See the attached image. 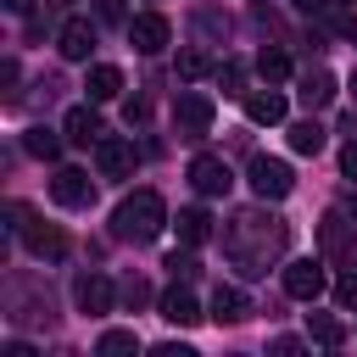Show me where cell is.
I'll list each match as a JSON object with an SVG mask.
<instances>
[{
    "instance_id": "cell-29",
    "label": "cell",
    "mask_w": 357,
    "mask_h": 357,
    "mask_svg": "<svg viewBox=\"0 0 357 357\" xmlns=\"http://www.w3.org/2000/svg\"><path fill=\"white\" fill-rule=\"evenodd\" d=\"M335 301H340V307H357V273L335 279Z\"/></svg>"
},
{
    "instance_id": "cell-10",
    "label": "cell",
    "mask_w": 357,
    "mask_h": 357,
    "mask_svg": "<svg viewBox=\"0 0 357 357\" xmlns=\"http://www.w3.org/2000/svg\"><path fill=\"white\" fill-rule=\"evenodd\" d=\"M61 128H67L73 145H100V139H106V123H100L95 106H73V112L61 117Z\"/></svg>"
},
{
    "instance_id": "cell-31",
    "label": "cell",
    "mask_w": 357,
    "mask_h": 357,
    "mask_svg": "<svg viewBox=\"0 0 357 357\" xmlns=\"http://www.w3.org/2000/svg\"><path fill=\"white\" fill-rule=\"evenodd\" d=\"M340 173H346V178H357V139L340 151Z\"/></svg>"
},
{
    "instance_id": "cell-15",
    "label": "cell",
    "mask_w": 357,
    "mask_h": 357,
    "mask_svg": "<svg viewBox=\"0 0 357 357\" xmlns=\"http://www.w3.org/2000/svg\"><path fill=\"white\" fill-rule=\"evenodd\" d=\"M84 89H89V100H117V95H123V73H117L112 61H95Z\"/></svg>"
},
{
    "instance_id": "cell-19",
    "label": "cell",
    "mask_w": 357,
    "mask_h": 357,
    "mask_svg": "<svg viewBox=\"0 0 357 357\" xmlns=\"http://www.w3.org/2000/svg\"><path fill=\"white\" fill-rule=\"evenodd\" d=\"M290 151L296 156H318L324 151V123H312V117L307 123H290Z\"/></svg>"
},
{
    "instance_id": "cell-5",
    "label": "cell",
    "mask_w": 357,
    "mask_h": 357,
    "mask_svg": "<svg viewBox=\"0 0 357 357\" xmlns=\"http://www.w3.org/2000/svg\"><path fill=\"white\" fill-rule=\"evenodd\" d=\"M324 284H329V273H324L318 257H301V262L284 268V296H296V301H318Z\"/></svg>"
},
{
    "instance_id": "cell-9",
    "label": "cell",
    "mask_w": 357,
    "mask_h": 357,
    "mask_svg": "<svg viewBox=\"0 0 357 357\" xmlns=\"http://www.w3.org/2000/svg\"><path fill=\"white\" fill-rule=\"evenodd\" d=\"M17 229H22V240H28L33 257H45V262H61L67 257V234L56 223H17Z\"/></svg>"
},
{
    "instance_id": "cell-20",
    "label": "cell",
    "mask_w": 357,
    "mask_h": 357,
    "mask_svg": "<svg viewBox=\"0 0 357 357\" xmlns=\"http://www.w3.org/2000/svg\"><path fill=\"white\" fill-rule=\"evenodd\" d=\"M324 245H329V251H335V257H346V262H357V240H351V234H346V223H340V218H335V212H329V218H324Z\"/></svg>"
},
{
    "instance_id": "cell-8",
    "label": "cell",
    "mask_w": 357,
    "mask_h": 357,
    "mask_svg": "<svg viewBox=\"0 0 357 357\" xmlns=\"http://www.w3.org/2000/svg\"><path fill=\"white\" fill-rule=\"evenodd\" d=\"M190 184H195L201 195H229L234 173H229L223 156H195V162H190Z\"/></svg>"
},
{
    "instance_id": "cell-34",
    "label": "cell",
    "mask_w": 357,
    "mask_h": 357,
    "mask_svg": "<svg viewBox=\"0 0 357 357\" xmlns=\"http://www.w3.org/2000/svg\"><path fill=\"white\" fill-rule=\"evenodd\" d=\"M273 351H279V357H290V351H301V340H296V335H279V340H273Z\"/></svg>"
},
{
    "instance_id": "cell-22",
    "label": "cell",
    "mask_w": 357,
    "mask_h": 357,
    "mask_svg": "<svg viewBox=\"0 0 357 357\" xmlns=\"http://www.w3.org/2000/svg\"><path fill=\"white\" fill-rule=\"evenodd\" d=\"M134 346H139V335H134V329H106V335L95 340V351H100V357H123V351H134Z\"/></svg>"
},
{
    "instance_id": "cell-36",
    "label": "cell",
    "mask_w": 357,
    "mask_h": 357,
    "mask_svg": "<svg viewBox=\"0 0 357 357\" xmlns=\"http://www.w3.org/2000/svg\"><path fill=\"white\" fill-rule=\"evenodd\" d=\"M6 6H11V11H28V0H6Z\"/></svg>"
},
{
    "instance_id": "cell-1",
    "label": "cell",
    "mask_w": 357,
    "mask_h": 357,
    "mask_svg": "<svg viewBox=\"0 0 357 357\" xmlns=\"http://www.w3.org/2000/svg\"><path fill=\"white\" fill-rule=\"evenodd\" d=\"M162 223H167V206H162L156 190H134V195H123L117 212H112V234H117V240H134V245L156 240Z\"/></svg>"
},
{
    "instance_id": "cell-30",
    "label": "cell",
    "mask_w": 357,
    "mask_h": 357,
    "mask_svg": "<svg viewBox=\"0 0 357 357\" xmlns=\"http://www.w3.org/2000/svg\"><path fill=\"white\" fill-rule=\"evenodd\" d=\"M95 11H100L106 22H123V28H128V11H123V0H95Z\"/></svg>"
},
{
    "instance_id": "cell-26",
    "label": "cell",
    "mask_w": 357,
    "mask_h": 357,
    "mask_svg": "<svg viewBox=\"0 0 357 357\" xmlns=\"http://www.w3.org/2000/svg\"><path fill=\"white\" fill-rule=\"evenodd\" d=\"M218 84H223V95H245V67L240 61H223L218 67Z\"/></svg>"
},
{
    "instance_id": "cell-27",
    "label": "cell",
    "mask_w": 357,
    "mask_h": 357,
    "mask_svg": "<svg viewBox=\"0 0 357 357\" xmlns=\"http://www.w3.org/2000/svg\"><path fill=\"white\" fill-rule=\"evenodd\" d=\"M167 268H173V279H195V268H201V262H195L190 251H173V257H167Z\"/></svg>"
},
{
    "instance_id": "cell-11",
    "label": "cell",
    "mask_w": 357,
    "mask_h": 357,
    "mask_svg": "<svg viewBox=\"0 0 357 357\" xmlns=\"http://www.w3.org/2000/svg\"><path fill=\"white\" fill-rule=\"evenodd\" d=\"M73 296H78V307H84V312H95V318H100V312H112V301H117V290H112V279H106V273H84V279L73 284Z\"/></svg>"
},
{
    "instance_id": "cell-18",
    "label": "cell",
    "mask_w": 357,
    "mask_h": 357,
    "mask_svg": "<svg viewBox=\"0 0 357 357\" xmlns=\"http://www.w3.org/2000/svg\"><path fill=\"white\" fill-rule=\"evenodd\" d=\"M251 307H245V290H234V284H218L212 290V318L218 324H240Z\"/></svg>"
},
{
    "instance_id": "cell-39",
    "label": "cell",
    "mask_w": 357,
    "mask_h": 357,
    "mask_svg": "<svg viewBox=\"0 0 357 357\" xmlns=\"http://www.w3.org/2000/svg\"><path fill=\"white\" fill-rule=\"evenodd\" d=\"M351 95H357V78H351Z\"/></svg>"
},
{
    "instance_id": "cell-12",
    "label": "cell",
    "mask_w": 357,
    "mask_h": 357,
    "mask_svg": "<svg viewBox=\"0 0 357 357\" xmlns=\"http://www.w3.org/2000/svg\"><path fill=\"white\" fill-rule=\"evenodd\" d=\"M245 117L251 123H284V95L279 89H245Z\"/></svg>"
},
{
    "instance_id": "cell-4",
    "label": "cell",
    "mask_w": 357,
    "mask_h": 357,
    "mask_svg": "<svg viewBox=\"0 0 357 357\" xmlns=\"http://www.w3.org/2000/svg\"><path fill=\"white\" fill-rule=\"evenodd\" d=\"M167 39H173V22H167L162 11H139V17H128V45H134L139 56L167 50Z\"/></svg>"
},
{
    "instance_id": "cell-14",
    "label": "cell",
    "mask_w": 357,
    "mask_h": 357,
    "mask_svg": "<svg viewBox=\"0 0 357 357\" xmlns=\"http://www.w3.org/2000/svg\"><path fill=\"white\" fill-rule=\"evenodd\" d=\"M162 318H167V324H178V329H190V324L201 318V307H195V296H190L184 284H173V290L162 296Z\"/></svg>"
},
{
    "instance_id": "cell-37",
    "label": "cell",
    "mask_w": 357,
    "mask_h": 357,
    "mask_svg": "<svg viewBox=\"0 0 357 357\" xmlns=\"http://www.w3.org/2000/svg\"><path fill=\"white\" fill-rule=\"evenodd\" d=\"M50 6H73V0H50Z\"/></svg>"
},
{
    "instance_id": "cell-2",
    "label": "cell",
    "mask_w": 357,
    "mask_h": 357,
    "mask_svg": "<svg viewBox=\"0 0 357 357\" xmlns=\"http://www.w3.org/2000/svg\"><path fill=\"white\" fill-rule=\"evenodd\" d=\"M251 190H257L262 201H284V195L296 190L290 162H279V156H251Z\"/></svg>"
},
{
    "instance_id": "cell-23",
    "label": "cell",
    "mask_w": 357,
    "mask_h": 357,
    "mask_svg": "<svg viewBox=\"0 0 357 357\" xmlns=\"http://www.w3.org/2000/svg\"><path fill=\"white\" fill-rule=\"evenodd\" d=\"M212 73V56L206 50H178V78L184 84H195V78H206Z\"/></svg>"
},
{
    "instance_id": "cell-35",
    "label": "cell",
    "mask_w": 357,
    "mask_h": 357,
    "mask_svg": "<svg viewBox=\"0 0 357 357\" xmlns=\"http://www.w3.org/2000/svg\"><path fill=\"white\" fill-rule=\"evenodd\" d=\"M156 357H195L190 346H178V340H167V346H156Z\"/></svg>"
},
{
    "instance_id": "cell-7",
    "label": "cell",
    "mask_w": 357,
    "mask_h": 357,
    "mask_svg": "<svg viewBox=\"0 0 357 357\" xmlns=\"http://www.w3.org/2000/svg\"><path fill=\"white\" fill-rule=\"evenodd\" d=\"M50 195H56L61 206H73V212H84V206L95 201V184H89V173H84V167H61V173L50 178Z\"/></svg>"
},
{
    "instance_id": "cell-28",
    "label": "cell",
    "mask_w": 357,
    "mask_h": 357,
    "mask_svg": "<svg viewBox=\"0 0 357 357\" xmlns=\"http://www.w3.org/2000/svg\"><path fill=\"white\" fill-rule=\"evenodd\" d=\"M329 28L340 39H357V11H329Z\"/></svg>"
},
{
    "instance_id": "cell-16",
    "label": "cell",
    "mask_w": 357,
    "mask_h": 357,
    "mask_svg": "<svg viewBox=\"0 0 357 357\" xmlns=\"http://www.w3.org/2000/svg\"><path fill=\"white\" fill-rule=\"evenodd\" d=\"M301 100L307 106H329L335 100V73L329 67H307L301 73Z\"/></svg>"
},
{
    "instance_id": "cell-24",
    "label": "cell",
    "mask_w": 357,
    "mask_h": 357,
    "mask_svg": "<svg viewBox=\"0 0 357 357\" xmlns=\"http://www.w3.org/2000/svg\"><path fill=\"white\" fill-rule=\"evenodd\" d=\"M257 73H262L268 84H284V78H290V56H284V50H262V56H257Z\"/></svg>"
},
{
    "instance_id": "cell-32",
    "label": "cell",
    "mask_w": 357,
    "mask_h": 357,
    "mask_svg": "<svg viewBox=\"0 0 357 357\" xmlns=\"http://www.w3.org/2000/svg\"><path fill=\"white\" fill-rule=\"evenodd\" d=\"M296 11H307V17H329V0H290Z\"/></svg>"
},
{
    "instance_id": "cell-33",
    "label": "cell",
    "mask_w": 357,
    "mask_h": 357,
    "mask_svg": "<svg viewBox=\"0 0 357 357\" xmlns=\"http://www.w3.org/2000/svg\"><path fill=\"white\" fill-rule=\"evenodd\" d=\"M201 28H206V33H229V22H223L218 11H201Z\"/></svg>"
},
{
    "instance_id": "cell-25",
    "label": "cell",
    "mask_w": 357,
    "mask_h": 357,
    "mask_svg": "<svg viewBox=\"0 0 357 357\" xmlns=\"http://www.w3.org/2000/svg\"><path fill=\"white\" fill-rule=\"evenodd\" d=\"M22 145H28V156H45V162L61 151V139H56L50 128H28V134H22Z\"/></svg>"
},
{
    "instance_id": "cell-38",
    "label": "cell",
    "mask_w": 357,
    "mask_h": 357,
    "mask_svg": "<svg viewBox=\"0 0 357 357\" xmlns=\"http://www.w3.org/2000/svg\"><path fill=\"white\" fill-rule=\"evenodd\" d=\"M351 212H357V195H351Z\"/></svg>"
},
{
    "instance_id": "cell-13",
    "label": "cell",
    "mask_w": 357,
    "mask_h": 357,
    "mask_svg": "<svg viewBox=\"0 0 357 357\" xmlns=\"http://www.w3.org/2000/svg\"><path fill=\"white\" fill-rule=\"evenodd\" d=\"M89 50H95V28H89L84 17H73V22L61 28V56H67V61H89Z\"/></svg>"
},
{
    "instance_id": "cell-3",
    "label": "cell",
    "mask_w": 357,
    "mask_h": 357,
    "mask_svg": "<svg viewBox=\"0 0 357 357\" xmlns=\"http://www.w3.org/2000/svg\"><path fill=\"white\" fill-rule=\"evenodd\" d=\"M173 128H178L184 139H201V134L212 128V95H201V89H184V95L173 100Z\"/></svg>"
},
{
    "instance_id": "cell-21",
    "label": "cell",
    "mask_w": 357,
    "mask_h": 357,
    "mask_svg": "<svg viewBox=\"0 0 357 357\" xmlns=\"http://www.w3.org/2000/svg\"><path fill=\"white\" fill-rule=\"evenodd\" d=\"M307 335H312L318 346H340V340H346L340 318H329V312H307Z\"/></svg>"
},
{
    "instance_id": "cell-6",
    "label": "cell",
    "mask_w": 357,
    "mask_h": 357,
    "mask_svg": "<svg viewBox=\"0 0 357 357\" xmlns=\"http://www.w3.org/2000/svg\"><path fill=\"white\" fill-rule=\"evenodd\" d=\"M134 139H117V134H106L100 145H95V167H100V178H128L134 173Z\"/></svg>"
},
{
    "instance_id": "cell-17",
    "label": "cell",
    "mask_w": 357,
    "mask_h": 357,
    "mask_svg": "<svg viewBox=\"0 0 357 357\" xmlns=\"http://www.w3.org/2000/svg\"><path fill=\"white\" fill-rule=\"evenodd\" d=\"M173 229H178L184 245H206V240H212V218H206L201 206H184V212L173 218Z\"/></svg>"
}]
</instances>
